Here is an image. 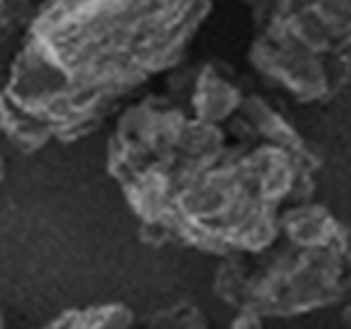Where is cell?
Here are the masks:
<instances>
[{"instance_id":"ba28073f","label":"cell","mask_w":351,"mask_h":329,"mask_svg":"<svg viewBox=\"0 0 351 329\" xmlns=\"http://www.w3.org/2000/svg\"><path fill=\"white\" fill-rule=\"evenodd\" d=\"M0 329H5V321H3V314H0Z\"/></svg>"},{"instance_id":"3957f363","label":"cell","mask_w":351,"mask_h":329,"mask_svg":"<svg viewBox=\"0 0 351 329\" xmlns=\"http://www.w3.org/2000/svg\"><path fill=\"white\" fill-rule=\"evenodd\" d=\"M285 245L228 258L217 290L243 314H296L336 301L351 274L345 230L323 208H294L283 219Z\"/></svg>"},{"instance_id":"7a4b0ae2","label":"cell","mask_w":351,"mask_h":329,"mask_svg":"<svg viewBox=\"0 0 351 329\" xmlns=\"http://www.w3.org/2000/svg\"><path fill=\"white\" fill-rule=\"evenodd\" d=\"M208 3H49L0 64V124L18 146L91 133L119 97L173 66Z\"/></svg>"},{"instance_id":"277c9868","label":"cell","mask_w":351,"mask_h":329,"mask_svg":"<svg viewBox=\"0 0 351 329\" xmlns=\"http://www.w3.org/2000/svg\"><path fill=\"white\" fill-rule=\"evenodd\" d=\"M278 5L254 42V62L300 99L334 93L351 69V3Z\"/></svg>"},{"instance_id":"8992f818","label":"cell","mask_w":351,"mask_h":329,"mask_svg":"<svg viewBox=\"0 0 351 329\" xmlns=\"http://www.w3.org/2000/svg\"><path fill=\"white\" fill-rule=\"evenodd\" d=\"M232 329H263V327H261L258 316H254V314H243V316L234 321V327Z\"/></svg>"},{"instance_id":"5b68a950","label":"cell","mask_w":351,"mask_h":329,"mask_svg":"<svg viewBox=\"0 0 351 329\" xmlns=\"http://www.w3.org/2000/svg\"><path fill=\"white\" fill-rule=\"evenodd\" d=\"M23 12H27V7L23 5H12V3H0V29L7 25H14V18L20 16Z\"/></svg>"},{"instance_id":"6da1fadb","label":"cell","mask_w":351,"mask_h":329,"mask_svg":"<svg viewBox=\"0 0 351 329\" xmlns=\"http://www.w3.org/2000/svg\"><path fill=\"white\" fill-rule=\"evenodd\" d=\"M314 166L256 95L243 99L230 131L150 95L122 115L108 151L111 175L146 234L228 256L276 241L287 215L280 208L305 202Z\"/></svg>"},{"instance_id":"52a82bcc","label":"cell","mask_w":351,"mask_h":329,"mask_svg":"<svg viewBox=\"0 0 351 329\" xmlns=\"http://www.w3.org/2000/svg\"><path fill=\"white\" fill-rule=\"evenodd\" d=\"M3 175H5V164H3V153H0V184H3Z\"/></svg>"}]
</instances>
